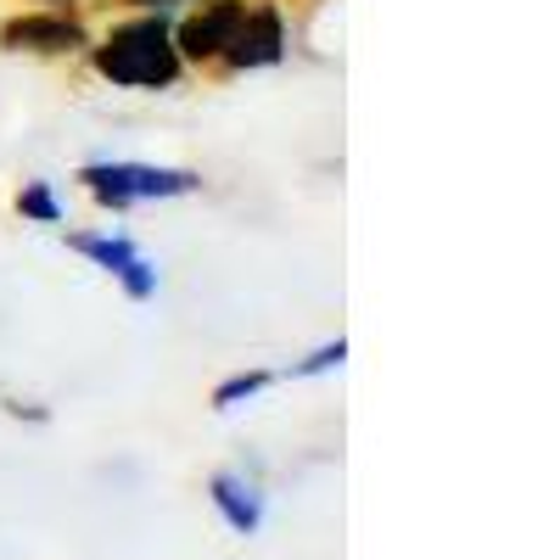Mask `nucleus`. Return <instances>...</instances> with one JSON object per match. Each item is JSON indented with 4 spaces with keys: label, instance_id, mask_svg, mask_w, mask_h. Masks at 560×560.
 <instances>
[{
    "label": "nucleus",
    "instance_id": "2",
    "mask_svg": "<svg viewBox=\"0 0 560 560\" xmlns=\"http://www.w3.org/2000/svg\"><path fill=\"white\" fill-rule=\"evenodd\" d=\"M79 191L96 202L102 213H129L140 202H174V197H197L202 174L197 168H168V163H135V158H96L79 163Z\"/></svg>",
    "mask_w": 560,
    "mask_h": 560
},
{
    "label": "nucleus",
    "instance_id": "6",
    "mask_svg": "<svg viewBox=\"0 0 560 560\" xmlns=\"http://www.w3.org/2000/svg\"><path fill=\"white\" fill-rule=\"evenodd\" d=\"M208 499H213V510L224 516V527L236 533V538H253V533L264 527V493H258L247 477L213 471V477H208Z\"/></svg>",
    "mask_w": 560,
    "mask_h": 560
},
{
    "label": "nucleus",
    "instance_id": "9",
    "mask_svg": "<svg viewBox=\"0 0 560 560\" xmlns=\"http://www.w3.org/2000/svg\"><path fill=\"white\" fill-rule=\"evenodd\" d=\"M12 208H18L23 224H62V197H57L51 179H23V191H18Z\"/></svg>",
    "mask_w": 560,
    "mask_h": 560
},
{
    "label": "nucleus",
    "instance_id": "7",
    "mask_svg": "<svg viewBox=\"0 0 560 560\" xmlns=\"http://www.w3.org/2000/svg\"><path fill=\"white\" fill-rule=\"evenodd\" d=\"M68 253H79L84 264H96L107 280H118L140 258L135 236H124V230H68Z\"/></svg>",
    "mask_w": 560,
    "mask_h": 560
},
{
    "label": "nucleus",
    "instance_id": "8",
    "mask_svg": "<svg viewBox=\"0 0 560 560\" xmlns=\"http://www.w3.org/2000/svg\"><path fill=\"white\" fill-rule=\"evenodd\" d=\"M275 382H280V370H236V376H224V382L208 393V409H213V415H230V409L253 404L258 393H269Z\"/></svg>",
    "mask_w": 560,
    "mask_h": 560
},
{
    "label": "nucleus",
    "instance_id": "14",
    "mask_svg": "<svg viewBox=\"0 0 560 560\" xmlns=\"http://www.w3.org/2000/svg\"><path fill=\"white\" fill-rule=\"evenodd\" d=\"M23 7H57V12H84V0H23Z\"/></svg>",
    "mask_w": 560,
    "mask_h": 560
},
{
    "label": "nucleus",
    "instance_id": "4",
    "mask_svg": "<svg viewBox=\"0 0 560 560\" xmlns=\"http://www.w3.org/2000/svg\"><path fill=\"white\" fill-rule=\"evenodd\" d=\"M292 51V18H287V0H247V18L230 39L224 62L213 68V79H247L264 68H280Z\"/></svg>",
    "mask_w": 560,
    "mask_h": 560
},
{
    "label": "nucleus",
    "instance_id": "10",
    "mask_svg": "<svg viewBox=\"0 0 560 560\" xmlns=\"http://www.w3.org/2000/svg\"><path fill=\"white\" fill-rule=\"evenodd\" d=\"M348 364V337H331V342H319L314 353L292 359L287 370H280V382H308V376H331V370Z\"/></svg>",
    "mask_w": 560,
    "mask_h": 560
},
{
    "label": "nucleus",
    "instance_id": "5",
    "mask_svg": "<svg viewBox=\"0 0 560 560\" xmlns=\"http://www.w3.org/2000/svg\"><path fill=\"white\" fill-rule=\"evenodd\" d=\"M242 18H247V0H191L185 12H174V51H179L185 73L213 79V68L224 62Z\"/></svg>",
    "mask_w": 560,
    "mask_h": 560
},
{
    "label": "nucleus",
    "instance_id": "1",
    "mask_svg": "<svg viewBox=\"0 0 560 560\" xmlns=\"http://www.w3.org/2000/svg\"><path fill=\"white\" fill-rule=\"evenodd\" d=\"M90 73L113 90H140V96H163V90H179L185 62L174 51V18L163 12H124L107 28L90 34L84 51Z\"/></svg>",
    "mask_w": 560,
    "mask_h": 560
},
{
    "label": "nucleus",
    "instance_id": "3",
    "mask_svg": "<svg viewBox=\"0 0 560 560\" xmlns=\"http://www.w3.org/2000/svg\"><path fill=\"white\" fill-rule=\"evenodd\" d=\"M90 23L84 12H57V7H18L0 18V51L28 57V62H73L90 51Z\"/></svg>",
    "mask_w": 560,
    "mask_h": 560
},
{
    "label": "nucleus",
    "instance_id": "13",
    "mask_svg": "<svg viewBox=\"0 0 560 560\" xmlns=\"http://www.w3.org/2000/svg\"><path fill=\"white\" fill-rule=\"evenodd\" d=\"M124 12H163V18H174V12H185L191 0H118Z\"/></svg>",
    "mask_w": 560,
    "mask_h": 560
},
{
    "label": "nucleus",
    "instance_id": "12",
    "mask_svg": "<svg viewBox=\"0 0 560 560\" xmlns=\"http://www.w3.org/2000/svg\"><path fill=\"white\" fill-rule=\"evenodd\" d=\"M0 409H7L12 420H34V427H45V420H51V404H34V398H0Z\"/></svg>",
    "mask_w": 560,
    "mask_h": 560
},
{
    "label": "nucleus",
    "instance_id": "11",
    "mask_svg": "<svg viewBox=\"0 0 560 560\" xmlns=\"http://www.w3.org/2000/svg\"><path fill=\"white\" fill-rule=\"evenodd\" d=\"M113 287H118L129 303H152V298H158V287H163V275H158V264H152L147 253H140V258H135V264H129V269L113 280Z\"/></svg>",
    "mask_w": 560,
    "mask_h": 560
}]
</instances>
